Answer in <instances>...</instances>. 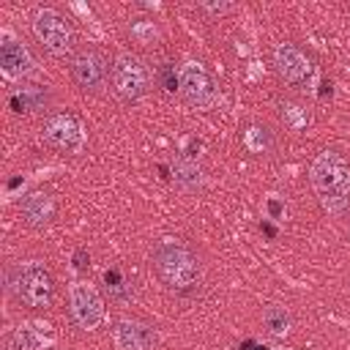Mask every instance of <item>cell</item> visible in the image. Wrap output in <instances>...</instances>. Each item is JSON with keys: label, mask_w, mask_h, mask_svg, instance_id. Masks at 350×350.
Listing matches in <instances>:
<instances>
[{"label": "cell", "mask_w": 350, "mask_h": 350, "mask_svg": "<svg viewBox=\"0 0 350 350\" xmlns=\"http://www.w3.org/2000/svg\"><path fill=\"white\" fill-rule=\"evenodd\" d=\"M262 325H265V331H268L271 336H276V339H284V336L290 334V325H293V320H290V314H287L282 306L271 304V306H265V309H262Z\"/></svg>", "instance_id": "cell-18"}, {"label": "cell", "mask_w": 350, "mask_h": 350, "mask_svg": "<svg viewBox=\"0 0 350 350\" xmlns=\"http://www.w3.org/2000/svg\"><path fill=\"white\" fill-rule=\"evenodd\" d=\"M55 345V334L49 323L27 320L5 334V350H49Z\"/></svg>", "instance_id": "cell-13"}, {"label": "cell", "mask_w": 350, "mask_h": 350, "mask_svg": "<svg viewBox=\"0 0 350 350\" xmlns=\"http://www.w3.org/2000/svg\"><path fill=\"white\" fill-rule=\"evenodd\" d=\"M243 145L252 150V153H265L268 145H271V137H268V129H260V126H252L246 134H243Z\"/></svg>", "instance_id": "cell-20"}, {"label": "cell", "mask_w": 350, "mask_h": 350, "mask_svg": "<svg viewBox=\"0 0 350 350\" xmlns=\"http://www.w3.org/2000/svg\"><path fill=\"white\" fill-rule=\"evenodd\" d=\"M71 77L88 93H101L107 85V63L98 52L82 49L71 57Z\"/></svg>", "instance_id": "cell-12"}, {"label": "cell", "mask_w": 350, "mask_h": 350, "mask_svg": "<svg viewBox=\"0 0 350 350\" xmlns=\"http://www.w3.org/2000/svg\"><path fill=\"white\" fill-rule=\"evenodd\" d=\"M172 172H175V180H178L183 189H189V191H194V189L202 186V170H200V164H197L191 156H180V159L172 164Z\"/></svg>", "instance_id": "cell-17"}, {"label": "cell", "mask_w": 350, "mask_h": 350, "mask_svg": "<svg viewBox=\"0 0 350 350\" xmlns=\"http://www.w3.org/2000/svg\"><path fill=\"white\" fill-rule=\"evenodd\" d=\"M44 104H46V90L36 88V85H22L11 96V109L14 112H33V109H41Z\"/></svg>", "instance_id": "cell-16"}, {"label": "cell", "mask_w": 350, "mask_h": 350, "mask_svg": "<svg viewBox=\"0 0 350 350\" xmlns=\"http://www.w3.org/2000/svg\"><path fill=\"white\" fill-rule=\"evenodd\" d=\"M273 66H276V74L282 77V82L295 90H309L314 85L317 68H314L312 57L295 44H279L273 49Z\"/></svg>", "instance_id": "cell-8"}, {"label": "cell", "mask_w": 350, "mask_h": 350, "mask_svg": "<svg viewBox=\"0 0 350 350\" xmlns=\"http://www.w3.org/2000/svg\"><path fill=\"white\" fill-rule=\"evenodd\" d=\"M33 33H36L38 44L57 57H63L74 49V30H71L68 19L63 14H57L55 8H38L33 14Z\"/></svg>", "instance_id": "cell-7"}, {"label": "cell", "mask_w": 350, "mask_h": 350, "mask_svg": "<svg viewBox=\"0 0 350 350\" xmlns=\"http://www.w3.org/2000/svg\"><path fill=\"white\" fill-rule=\"evenodd\" d=\"M309 183L325 213L350 208V161L336 150H320L309 167Z\"/></svg>", "instance_id": "cell-1"}, {"label": "cell", "mask_w": 350, "mask_h": 350, "mask_svg": "<svg viewBox=\"0 0 350 350\" xmlns=\"http://www.w3.org/2000/svg\"><path fill=\"white\" fill-rule=\"evenodd\" d=\"M77 262H74V268H79V271H85L88 268V254H85V249H77V257H74Z\"/></svg>", "instance_id": "cell-23"}, {"label": "cell", "mask_w": 350, "mask_h": 350, "mask_svg": "<svg viewBox=\"0 0 350 350\" xmlns=\"http://www.w3.org/2000/svg\"><path fill=\"white\" fill-rule=\"evenodd\" d=\"M205 11H213V14H227V11H232V5H202Z\"/></svg>", "instance_id": "cell-24"}, {"label": "cell", "mask_w": 350, "mask_h": 350, "mask_svg": "<svg viewBox=\"0 0 350 350\" xmlns=\"http://www.w3.org/2000/svg\"><path fill=\"white\" fill-rule=\"evenodd\" d=\"M8 293L30 309H46L55 301V279L41 260H22L5 271Z\"/></svg>", "instance_id": "cell-3"}, {"label": "cell", "mask_w": 350, "mask_h": 350, "mask_svg": "<svg viewBox=\"0 0 350 350\" xmlns=\"http://www.w3.org/2000/svg\"><path fill=\"white\" fill-rule=\"evenodd\" d=\"M153 268L159 282L178 295H189L202 279L200 257L178 238H161L153 246Z\"/></svg>", "instance_id": "cell-2"}, {"label": "cell", "mask_w": 350, "mask_h": 350, "mask_svg": "<svg viewBox=\"0 0 350 350\" xmlns=\"http://www.w3.org/2000/svg\"><path fill=\"white\" fill-rule=\"evenodd\" d=\"M41 137L46 145L63 150V153H82L88 145V134L85 126L79 123V118H74L71 112H55L44 120L41 126Z\"/></svg>", "instance_id": "cell-9"}, {"label": "cell", "mask_w": 350, "mask_h": 350, "mask_svg": "<svg viewBox=\"0 0 350 350\" xmlns=\"http://www.w3.org/2000/svg\"><path fill=\"white\" fill-rule=\"evenodd\" d=\"M19 213H22V219H25V224H30V227H44V224H49L52 216H55V200H52V194H46V191H33V194H27V197L19 202Z\"/></svg>", "instance_id": "cell-14"}, {"label": "cell", "mask_w": 350, "mask_h": 350, "mask_svg": "<svg viewBox=\"0 0 350 350\" xmlns=\"http://www.w3.org/2000/svg\"><path fill=\"white\" fill-rule=\"evenodd\" d=\"M178 93L197 109H211L219 101V88L200 60H183L178 66Z\"/></svg>", "instance_id": "cell-5"}, {"label": "cell", "mask_w": 350, "mask_h": 350, "mask_svg": "<svg viewBox=\"0 0 350 350\" xmlns=\"http://www.w3.org/2000/svg\"><path fill=\"white\" fill-rule=\"evenodd\" d=\"M131 38H134L137 44H153V41L159 38V30H156L153 22L137 19V22H131Z\"/></svg>", "instance_id": "cell-21"}, {"label": "cell", "mask_w": 350, "mask_h": 350, "mask_svg": "<svg viewBox=\"0 0 350 350\" xmlns=\"http://www.w3.org/2000/svg\"><path fill=\"white\" fill-rule=\"evenodd\" d=\"M109 79H112L115 96L126 104H137L150 90V74H148L145 63L131 52H118L115 55L112 68H109Z\"/></svg>", "instance_id": "cell-4"}, {"label": "cell", "mask_w": 350, "mask_h": 350, "mask_svg": "<svg viewBox=\"0 0 350 350\" xmlns=\"http://www.w3.org/2000/svg\"><path fill=\"white\" fill-rule=\"evenodd\" d=\"M68 314L82 331H96L107 320V306L96 284L79 279L68 287Z\"/></svg>", "instance_id": "cell-6"}, {"label": "cell", "mask_w": 350, "mask_h": 350, "mask_svg": "<svg viewBox=\"0 0 350 350\" xmlns=\"http://www.w3.org/2000/svg\"><path fill=\"white\" fill-rule=\"evenodd\" d=\"M0 71L11 82L38 74V66H36V57L30 55V49L19 38H14L8 30L0 33Z\"/></svg>", "instance_id": "cell-10"}, {"label": "cell", "mask_w": 350, "mask_h": 350, "mask_svg": "<svg viewBox=\"0 0 350 350\" xmlns=\"http://www.w3.org/2000/svg\"><path fill=\"white\" fill-rule=\"evenodd\" d=\"M112 345L115 350H156L159 334L150 323H142L137 317H120L112 325Z\"/></svg>", "instance_id": "cell-11"}, {"label": "cell", "mask_w": 350, "mask_h": 350, "mask_svg": "<svg viewBox=\"0 0 350 350\" xmlns=\"http://www.w3.org/2000/svg\"><path fill=\"white\" fill-rule=\"evenodd\" d=\"M268 211H271V219H282V213H284L279 200H268Z\"/></svg>", "instance_id": "cell-22"}, {"label": "cell", "mask_w": 350, "mask_h": 350, "mask_svg": "<svg viewBox=\"0 0 350 350\" xmlns=\"http://www.w3.org/2000/svg\"><path fill=\"white\" fill-rule=\"evenodd\" d=\"M104 287H107L109 298L118 301V304H129V301L134 298V284L129 282V276H126L120 268L104 271Z\"/></svg>", "instance_id": "cell-15"}, {"label": "cell", "mask_w": 350, "mask_h": 350, "mask_svg": "<svg viewBox=\"0 0 350 350\" xmlns=\"http://www.w3.org/2000/svg\"><path fill=\"white\" fill-rule=\"evenodd\" d=\"M282 120H284V123H287L293 131H298V129L309 126V112H306L301 104L284 101V104H282Z\"/></svg>", "instance_id": "cell-19"}]
</instances>
